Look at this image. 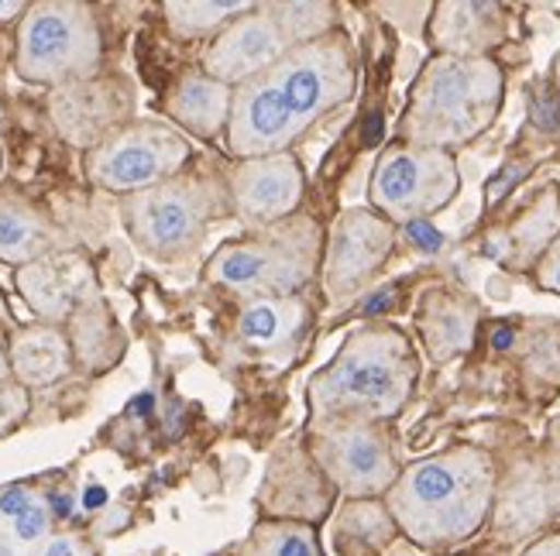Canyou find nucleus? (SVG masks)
<instances>
[{
    "mask_svg": "<svg viewBox=\"0 0 560 556\" xmlns=\"http://www.w3.org/2000/svg\"><path fill=\"white\" fill-rule=\"evenodd\" d=\"M358 59L348 32H330L289 52L234 90L228 149L237 162L289 152L320 120L351 104Z\"/></svg>",
    "mask_w": 560,
    "mask_h": 556,
    "instance_id": "obj_1",
    "label": "nucleus"
},
{
    "mask_svg": "<svg viewBox=\"0 0 560 556\" xmlns=\"http://www.w3.org/2000/svg\"><path fill=\"white\" fill-rule=\"evenodd\" d=\"M499 471L489 450L451 447L399 471L385 509L417 546H454L471 540L492 516Z\"/></svg>",
    "mask_w": 560,
    "mask_h": 556,
    "instance_id": "obj_2",
    "label": "nucleus"
},
{
    "mask_svg": "<svg viewBox=\"0 0 560 556\" xmlns=\"http://www.w3.org/2000/svg\"><path fill=\"white\" fill-rule=\"evenodd\" d=\"M417 381L420 357L399 327H358L310 381V426L388 423L409 405Z\"/></svg>",
    "mask_w": 560,
    "mask_h": 556,
    "instance_id": "obj_3",
    "label": "nucleus"
},
{
    "mask_svg": "<svg viewBox=\"0 0 560 556\" xmlns=\"http://www.w3.org/2000/svg\"><path fill=\"white\" fill-rule=\"evenodd\" d=\"M505 76L495 59L433 56L409 90L402 110V141L423 149H465L495 125Z\"/></svg>",
    "mask_w": 560,
    "mask_h": 556,
    "instance_id": "obj_4",
    "label": "nucleus"
},
{
    "mask_svg": "<svg viewBox=\"0 0 560 556\" xmlns=\"http://www.w3.org/2000/svg\"><path fill=\"white\" fill-rule=\"evenodd\" d=\"M327 237L310 213L255 230L241 240H228L207 264V282L231 288L241 299L300 296L324 269Z\"/></svg>",
    "mask_w": 560,
    "mask_h": 556,
    "instance_id": "obj_5",
    "label": "nucleus"
},
{
    "mask_svg": "<svg viewBox=\"0 0 560 556\" xmlns=\"http://www.w3.org/2000/svg\"><path fill=\"white\" fill-rule=\"evenodd\" d=\"M104 38L90 4L80 0H38L18 21L14 69L38 86H69L101 72Z\"/></svg>",
    "mask_w": 560,
    "mask_h": 556,
    "instance_id": "obj_6",
    "label": "nucleus"
},
{
    "mask_svg": "<svg viewBox=\"0 0 560 556\" xmlns=\"http://www.w3.org/2000/svg\"><path fill=\"white\" fill-rule=\"evenodd\" d=\"M228 206V182L176 176L120 200V221L138 251L159 261H179L203 245V234Z\"/></svg>",
    "mask_w": 560,
    "mask_h": 556,
    "instance_id": "obj_7",
    "label": "nucleus"
},
{
    "mask_svg": "<svg viewBox=\"0 0 560 556\" xmlns=\"http://www.w3.org/2000/svg\"><path fill=\"white\" fill-rule=\"evenodd\" d=\"M460 192V168L451 152L396 141L378 155L369 182L372 210L396 227L423 224Z\"/></svg>",
    "mask_w": 560,
    "mask_h": 556,
    "instance_id": "obj_8",
    "label": "nucleus"
},
{
    "mask_svg": "<svg viewBox=\"0 0 560 556\" xmlns=\"http://www.w3.org/2000/svg\"><path fill=\"white\" fill-rule=\"evenodd\" d=\"M189 155L192 149L179 128L159 125V120H131L128 128L83 155V173L96 189L117 192L125 200L176 179Z\"/></svg>",
    "mask_w": 560,
    "mask_h": 556,
    "instance_id": "obj_9",
    "label": "nucleus"
},
{
    "mask_svg": "<svg viewBox=\"0 0 560 556\" xmlns=\"http://www.w3.org/2000/svg\"><path fill=\"white\" fill-rule=\"evenodd\" d=\"M306 450L330 488L354 501H375L393 492L399 461L382 423H320L310 426Z\"/></svg>",
    "mask_w": 560,
    "mask_h": 556,
    "instance_id": "obj_10",
    "label": "nucleus"
},
{
    "mask_svg": "<svg viewBox=\"0 0 560 556\" xmlns=\"http://www.w3.org/2000/svg\"><path fill=\"white\" fill-rule=\"evenodd\" d=\"M396 248V224L378 210H345L327 234L324 293L330 303H351L385 269Z\"/></svg>",
    "mask_w": 560,
    "mask_h": 556,
    "instance_id": "obj_11",
    "label": "nucleus"
},
{
    "mask_svg": "<svg viewBox=\"0 0 560 556\" xmlns=\"http://www.w3.org/2000/svg\"><path fill=\"white\" fill-rule=\"evenodd\" d=\"M135 90L125 76H90L48 93V120L62 141L77 149H96L110 134L131 125Z\"/></svg>",
    "mask_w": 560,
    "mask_h": 556,
    "instance_id": "obj_12",
    "label": "nucleus"
},
{
    "mask_svg": "<svg viewBox=\"0 0 560 556\" xmlns=\"http://www.w3.org/2000/svg\"><path fill=\"white\" fill-rule=\"evenodd\" d=\"M306 192L303 165L292 152L234 162L228 176L231 210L255 230L276 227L300 213Z\"/></svg>",
    "mask_w": 560,
    "mask_h": 556,
    "instance_id": "obj_13",
    "label": "nucleus"
},
{
    "mask_svg": "<svg viewBox=\"0 0 560 556\" xmlns=\"http://www.w3.org/2000/svg\"><path fill=\"white\" fill-rule=\"evenodd\" d=\"M289 48L292 45L285 32L279 28V21L269 14V8L255 4L248 14H241L221 35H213L207 42L200 66L210 80L237 90L248 80L261 76L269 66H276Z\"/></svg>",
    "mask_w": 560,
    "mask_h": 556,
    "instance_id": "obj_14",
    "label": "nucleus"
},
{
    "mask_svg": "<svg viewBox=\"0 0 560 556\" xmlns=\"http://www.w3.org/2000/svg\"><path fill=\"white\" fill-rule=\"evenodd\" d=\"M14 285L38 323L52 327H66L86 303L101 296L96 269L80 251H56L24 264V269H14Z\"/></svg>",
    "mask_w": 560,
    "mask_h": 556,
    "instance_id": "obj_15",
    "label": "nucleus"
},
{
    "mask_svg": "<svg viewBox=\"0 0 560 556\" xmlns=\"http://www.w3.org/2000/svg\"><path fill=\"white\" fill-rule=\"evenodd\" d=\"M505 35L509 14L502 4H489V0H441L433 4L427 24V42L436 48V56L492 59Z\"/></svg>",
    "mask_w": 560,
    "mask_h": 556,
    "instance_id": "obj_16",
    "label": "nucleus"
},
{
    "mask_svg": "<svg viewBox=\"0 0 560 556\" xmlns=\"http://www.w3.org/2000/svg\"><path fill=\"white\" fill-rule=\"evenodd\" d=\"M557 516V501L550 492V481L544 471L540 457H523L505 477H499L495 488V505H492V519H495V533L502 540H523L529 533Z\"/></svg>",
    "mask_w": 560,
    "mask_h": 556,
    "instance_id": "obj_17",
    "label": "nucleus"
},
{
    "mask_svg": "<svg viewBox=\"0 0 560 556\" xmlns=\"http://www.w3.org/2000/svg\"><path fill=\"white\" fill-rule=\"evenodd\" d=\"M313 309L303 296H261L245 299L237 312V336L258 351H296L310 330Z\"/></svg>",
    "mask_w": 560,
    "mask_h": 556,
    "instance_id": "obj_18",
    "label": "nucleus"
},
{
    "mask_svg": "<svg viewBox=\"0 0 560 556\" xmlns=\"http://www.w3.org/2000/svg\"><path fill=\"white\" fill-rule=\"evenodd\" d=\"M8 360H11V378L28 392L62 381L72 371V365H77L66 327H52V323H32L14 330L8 344Z\"/></svg>",
    "mask_w": 560,
    "mask_h": 556,
    "instance_id": "obj_19",
    "label": "nucleus"
},
{
    "mask_svg": "<svg viewBox=\"0 0 560 556\" xmlns=\"http://www.w3.org/2000/svg\"><path fill=\"white\" fill-rule=\"evenodd\" d=\"M56 251H62V234L45 210L18 189H0V261L24 269Z\"/></svg>",
    "mask_w": 560,
    "mask_h": 556,
    "instance_id": "obj_20",
    "label": "nucleus"
},
{
    "mask_svg": "<svg viewBox=\"0 0 560 556\" xmlns=\"http://www.w3.org/2000/svg\"><path fill=\"white\" fill-rule=\"evenodd\" d=\"M231 104H234V90L210 80L200 69V72H183L176 80V86L165 96V114L183 131L213 141L217 134H228Z\"/></svg>",
    "mask_w": 560,
    "mask_h": 556,
    "instance_id": "obj_21",
    "label": "nucleus"
},
{
    "mask_svg": "<svg viewBox=\"0 0 560 556\" xmlns=\"http://www.w3.org/2000/svg\"><path fill=\"white\" fill-rule=\"evenodd\" d=\"M478 306L454 288H433L420 306V333L433 365H447L475 344Z\"/></svg>",
    "mask_w": 560,
    "mask_h": 556,
    "instance_id": "obj_22",
    "label": "nucleus"
},
{
    "mask_svg": "<svg viewBox=\"0 0 560 556\" xmlns=\"http://www.w3.org/2000/svg\"><path fill=\"white\" fill-rule=\"evenodd\" d=\"M560 237V186H547L502 234V258L513 269H537V261Z\"/></svg>",
    "mask_w": 560,
    "mask_h": 556,
    "instance_id": "obj_23",
    "label": "nucleus"
},
{
    "mask_svg": "<svg viewBox=\"0 0 560 556\" xmlns=\"http://www.w3.org/2000/svg\"><path fill=\"white\" fill-rule=\"evenodd\" d=\"M69 344H72V357L83 371H107L114 368L120 354H125V333H120L114 312L107 309V303L96 296L93 303H86L77 317L66 323Z\"/></svg>",
    "mask_w": 560,
    "mask_h": 556,
    "instance_id": "obj_24",
    "label": "nucleus"
},
{
    "mask_svg": "<svg viewBox=\"0 0 560 556\" xmlns=\"http://www.w3.org/2000/svg\"><path fill=\"white\" fill-rule=\"evenodd\" d=\"M255 4L248 0H168L162 4L165 24L176 38H213L221 35L231 21L248 14Z\"/></svg>",
    "mask_w": 560,
    "mask_h": 556,
    "instance_id": "obj_25",
    "label": "nucleus"
},
{
    "mask_svg": "<svg viewBox=\"0 0 560 556\" xmlns=\"http://www.w3.org/2000/svg\"><path fill=\"white\" fill-rule=\"evenodd\" d=\"M237 556H324V549L310 522L269 519L255 525V533L237 549Z\"/></svg>",
    "mask_w": 560,
    "mask_h": 556,
    "instance_id": "obj_26",
    "label": "nucleus"
},
{
    "mask_svg": "<svg viewBox=\"0 0 560 556\" xmlns=\"http://www.w3.org/2000/svg\"><path fill=\"white\" fill-rule=\"evenodd\" d=\"M269 14L279 21L289 45H306L330 32H340V17L330 0H292V4H265Z\"/></svg>",
    "mask_w": 560,
    "mask_h": 556,
    "instance_id": "obj_27",
    "label": "nucleus"
},
{
    "mask_svg": "<svg viewBox=\"0 0 560 556\" xmlns=\"http://www.w3.org/2000/svg\"><path fill=\"white\" fill-rule=\"evenodd\" d=\"M32 413V392L21 389L18 381L0 389V437H8L11 429H18Z\"/></svg>",
    "mask_w": 560,
    "mask_h": 556,
    "instance_id": "obj_28",
    "label": "nucleus"
},
{
    "mask_svg": "<svg viewBox=\"0 0 560 556\" xmlns=\"http://www.w3.org/2000/svg\"><path fill=\"white\" fill-rule=\"evenodd\" d=\"M533 282H537L544 293L560 296V237L547 248V255L537 261V269H533Z\"/></svg>",
    "mask_w": 560,
    "mask_h": 556,
    "instance_id": "obj_29",
    "label": "nucleus"
},
{
    "mask_svg": "<svg viewBox=\"0 0 560 556\" xmlns=\"http://www.w3.org/2000/svg\"><path fill=\"white\" fill-rule=\"evenodd\" d=\"M540 461H544L550 492H553V501H557V512H560V423L550 429V440H547V450H544Z\"/></svg>",
    "mask_w": 560,
    "mask_h": 556,
    "instance_id": "obj_30",
    "label": "nucleus"
},
{
    "mask_svg": "<svg viewBox=\"0 0 560 556\" xmlns=\"http://www.w3.org/2000/svg\"><path fill=\"white\" fill-rule=\"evenodd\" d=\"M382 14H402L399 21H393V24H399V28H406V32H427V24L430 21H412L409 14H420V11H427L430 4H375Z\"/></svg>",
    "mask_w": 560,
    "mask_h": 556,
    "instance_id": "obj_31",
    "label": "nucleus"
},
{
    "mask_svg": "<svg viewBox=\"0 0 560 556\" xmlns=\"http://www.w3.org/2000/svg\"><path fill=\"white\" fill-rule=\"evenodd\" d=\"M523 176H526V165H509L505 173H499L489 186V203H499L505 192L516 186V179H523Z\"/></svg>",
    "mask_w": 560,
    "mask_h": 556,
    "instance_id": "obj_32",
    "label": "nucleus"
},
{
    "mask_svg": "<svg viewBox=\"0 0 560 556\" xmlns=\"http://www.w3.org/2000/svg\"><path fill=\"white\" fill-rule=\"evenodd\" d=\"M14 529H18V536H21V540H35V536L42 533V529H45V512L32 505L28 512L14 519Z\"/></svg>",
    "mask_w": 560,
    "mask_h": 556,
    "instance_id": "obj_33",
    "label": "nucleus"
},
{
    "mask_svg": "<svg viewBox=\"0 0 560 556\" xmlns=\"http://www.w3.org/2000/svg\"><path fill=\"white\" fill-rule=\"evenodd\" d=\"M0 509H4V516L18 519V516L28 512L32 505H28V498H24V492H8L4 498H0Z\"/></svg>",
    "mask_w": 560,
    "mask_h": 556,
    "instance_id": "obj_34",
    "label": "nucleus"
},
{
    "mask_svg": "<svg viewBox=\"0 0 560 556\" xmlns=\"http://www.w3.org/2000/svg\"><path fill=\"white\" fill-rule=\"evenodd\" d=\"M32 4L28 0H0V24H11V21H21L24 11H28Z\"/></svg>",
    "mask_w": 560,
    "mask_h": 556,
    "instance_id": "obj_35",
    "label": "nucleus"
},
{
    "mask_svg": "<svg viewBox=\"0 0 560 556\" xmlns=\"http://www.w3.org/2000/svg\"><path fill=\"white\" fill-rule=\"evenodd\" d=\"M523 556H560V536L544 540V543H537V546H529Z\"/></svg>",
    "mask_w": 560,
    "mask_h": 556,
    "instance_id": "obj_36",
    "label": "nucleus"
},
{
    "mask_svg": "<svg viewBox=\"0 0 560 556\" xmlns=\"http://www.w3.org/2000/svg\"><path fill=\"white\" fill-rule=\"evenodd\" d=\"M14 378H11V360H8V347L0 344V389H4V385H11Z\"/></svg>",
    "mask_w": 560,
    "mask_h": 556,
    "instance_id": "obj_37",
    "label": "nucleus"
},
{
    "mask_svg": "<svg viewBox=\"0 0 560 556\" xmlns=\"http://www.w3.org/2000/svg\"><path fill=\"white\" fill-rule=\"evenodd\" d=\"M48 556H72V549H69V543H52V546H48Z\"/></svg>",
    "mask_w": 560,
    "mask_h": 556,
    "instance_id": "obj_38",
    "label": "nucleus"
},
{
    "mask_svg": "<svg viewBox=\"0 0 560 556\" xmlns=\"http://www.w3.org/2000/svg\"><path fill=\"white\" fill-rule=\"evenodd\" d=\"M90 505H96V501H104V492H90V498H86Z\"/></svg>",
    "mask_w": 560,
    "mask_h": 556,
    "instance_id": "obj_39",
    "label": "nucleus"
},
{
    "mask_svg": "<svg viewBox=\"0 0 560 556\" xmlns=\"http://www.w3.org/2000/svg\"><path fill=\"white\" fill-rule=\"evenodd\" d=\"M0 165H4V158H0Z\"/></svg>",
    "mask_w": 560,
    "mask_h": 556,
    "instance_id": "obj_40",
    "label": "nucleus"
}]
</instances>
